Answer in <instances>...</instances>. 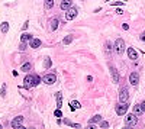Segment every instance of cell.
Listing matches in <instances>:
<instances>
[{"instance_id": "6da1fadb", "label": "cell", "mask_w": 145, "mask_h": 129, "mask_svg": "<svg viewBox=\"0 0 145 129\" xmlns=\"http://www.w3.org/2000/svg\"><path fill=\"white\" fill-rule=\"evenodd\" d=\"M23 83H25V87L26 88H29V87H34L36 84H39L41 83V78L38 77V76H26L25 80H23Z\"/></svg>"}, {"instance_id": "7a4b0ae2", "label": "cell", "mask_w": 145, "mask_h": 129, "mask_svg": "<svg viewBox=\"0 0 145 129\" xmlns=\"http://www.w3.org/2000/svg\"><path fill=\"white\" fill-rule=\"evenodd\" d=\"M137 115L135 113H131V115H126V118H125V125L126 126H135L137 125Z\"/></svg>"}, {"instance_id": "3957f363", "label": "cell", "mask_w": 145, "mask_h": 129, "mask_svg": "<svg viewBox=\"0 0 145 129\" xmlns=\"http://www.w3.org/2000/svg\"><path fill=\"white\" fill-rule=\"evenodd\" d=\"M115 49H116V52L119 54V55H122L123 54V51H125V41L123 39H116V42H115Z\"/></svg>"}, {"instance_id": "277c9868", "label": "cell", "mask_w": 145, "mask_h": 129, "mask_svg": "<svg viewBox=\"0 0 145 129\" xmlns=\"http://www.w3.org/2000/svg\"><path fill=\"white\" fill-rule=\"evenodd\" d=\"M128 107H129L128 102H125V103H122V102H120V103L116 106V113H118L119 116H123V115L126 113V110H128Z\"/></svg>"}, {"instance_id": "5b68a950", "label": "cell", "mask_w": 145, "mask_h": 129, "mask_svg": "<svg viewBox=\"0 0 145 129\" xmlns=\"http://www.w3.org/2000/svg\"><path fill=\"white\" fill-rule=\"evenodd\" d=\"M42 80H44L45 84H49V86H51V84H54V83L57 81V76H55V74H47V76H44Z\"/></svg>"}, {"instance_id": "8992f818", "label": "cell", "mask_w": 145, "mask_h": 129, "mask_svg": "<svg viewBox=\"0 0 145 129\" xmlns=\"http://www.w3.org/2000/svg\"><path fill=\"white\" fill-rule=\"evenodd\" d=\"M22 121H23V118H22V116L15 118V119L12 121V128H15V129H23V126H22Z\"/></svg>"}, {"instance_id": "52a82bcc", "label": "cell", "mask_w": 145, "mask_h": 129, "mask_svg": "<svg viewBox=\"0 0 145 129\" xmlns=\"http://www.w3.org/2000/svg\"><path fill=\"white\" fill-rule=\"evenodd\" d=\"M129 100V93L126 88H122L119 91V102H122V103H125V102H128Z\"/></svg>"}, {"instance_id": "ba28073f", "label": "cell", "mask_w": 145, "mask_h": 129, "mask_svg": "<svg viewBox=\"0 0 145 129\" xmlns=\"http://www.w3.org/2000/svg\"><path fill=\"white\" fill-rule=\"evenodd\" d=\"M129 83L132 84V86H138V83H139V76H138V73H131V76H129Z\"/></svg>"}, {"instance_id": "9c48e42d", "label": "cell", "mask_w": 145, "mask_h": 129, "mask_svg": "<svg viewBox=\"0 0 145 129\" xmlns=\"http://www.w3.org/2000/svg\"><path fill=\"white\" fill-rule=\"evenodd\" d=\"M76 16H77V9L76 7H70L68 10H67V13H65L67 20H73Z\"/></svg>"}, {"instance_id": "30bf717a", "label": "cell", "mask_w": 145, "mask_h": 129, "mask_svg": "<svg viewBox=\"0 0 145 129\" xmlns=\"http://www.w3.org/2000/svg\"><path fill=\"white\" fill-rule=\"evenodd\" d=\"M110 73H112V77H113V83H119V73L115 65H110Z\"/></svg>"}, {"instance_id": "8fae6325", "label": "cell", "mask_w": 145, "mask_h": 129, "mask_svg": "<svg viewBox=\"0 0 145 129\" xmlns=\"http://www.w3.org/2000/svg\"><path fill=\"white\" fill-rule=\"evenodd\" d=\"M71 3H73V0H62L61 1V9L62 10H68L71 7Z\"/></svg>"}, {"instance_id": "7c38bea8", "label": "cell", "mask_w": 145, "mask_h": 129, "mask_svg": "<svg viewBox=\"0 0 145 129\" xmlns=\"http://www.w3.org/2000/svg\"><path fill=\"white\" fill-rule=\"evenodd\" d=\"M128 55L131 60H138V52L134 48H128Z\"/></svg>"}, {"instance_id": "4fadbf2b", "label": "cell", "mask_w": 145, "mask_h": 129, "mask_svg": "<svg viewBox=\"0 0 145 129\" xmlns=\"http://www.w3.org/2000/svg\"><path fill=\"white\" fill-rule=\"evenodd\" d=\"M134 113H135L137 116L142 115V113H144V109H142V106H141V104H135V106H134Z\"/></svg>"}, {"instance_id": "5bb4252c", "label": "cell", "mask_w": 145, "mask_h": 129, "mask_svg": "<svg viewBox=\"0 0 145 129\" xmlns=\"http://www.w3.org/2000/svg\"><path fill=\"white\" fill-rule=\"evenodd\" d=\"M57 28H58V19H55V17H54L51 22H49V29H51V31H55Z\"/></svg>"}, {"instance_id": "9a60e30c", "label": "cell", "mask_w": 145, "mask_h": 129, "mask_svg": "<svg viewBox=\"0 0 145 129\" xmlns=\"http://www.w3.org/2000/svg\"><path fill=\"white\" fill-rule=\"evenodd\" d=\"M73 39H74V36H73V35H68V36H65V38L62 39V43H64V45H68V43L73 42Z\"/></svg>"}, {"instance_id": "2e32d148", "label": "cell", "mask_w": 145, "mask_h": 129, "mask_svg": "<svg viewBox=\"0 0 145 129\" xmlns=\"http://www.w3.org/2000/svg\"><path fill=\"white\" fill-rule=\"evenodd\" d=\"M41 46V39H32L31 41V48H38Z\"/></svg>"}, {"instance_id": "e0dca14e", "label": "cell", "mask_w": 145, "mask_h": 129, "mask_svg": "<svg viewBox=\"0 0 145 129\" xmlns=\"http://www.w3.org/2000/svg\"><path fill=\"white\" fill-rule=\"evenodd\" d=\"M20 41H25V42H28V41H32V35L23 34L22 36H20Z\"/></svg>"}, {"instance_id": "ac0fdd59", "label": "cell", "mask_w": 145, "mask_h": 129, "mask_svg": "<svg viewBox=\"0 0 145 129\" xmlns=\"http://www.w3.org/2000/svg\"><path fill=\"white\" fill-rule=\"evenodd\" d=\"M96 122H102V116L100 115H94L93 118L90 119V123H96Z\"/></svg>"}, {"instance_id": "d6986e66", "label": "cell", "mask_w": 145, "mask_h": 129, "mask_svg": "<svg viewBox=\"0 0 145 129\" xmlns=\"http://www.w3.org/2000/svg\"><path fill=\"white\" fill-rule=\"evenodd\" d=\"M0 29H1V32H3V34H6V32L9 31V23H7V22H3L1 26H0Z\"/></svg>"}, {"instance_id": "ffe728a7", "label": "cell", "mask_w": 145, "mask_h": 129, "mask_svg": "<svg viewBox=\"0 0 145 129\" xmlns=\"http://www.w3.org/2000/svg\"><path fill=\"white\" fill-rule=\"evenodd\" d=\"M31 68H32V65H31V64L28 62V64H23L20 70H22V71H25V73H28V71H31Z\"/></svg>"}, {"instance_id": "44dd1931", "label": "cell", "mask_w": 145, "mask_h": 129, "mask_svg": "<svg viewBox=\"0 0 145 129\" xmlns=\"http://www.w3.org/2000/svg\"><path fill=\"white\" fill-rule=\"evenodd\" d=\"M62 106V100H61V93H57V107L60 109Z\"/></svg>"}, {"instance_id": "7402d4cb", "label": "cell", "mask_w": 145, "mask_h": 129, "mask_svg": "<svg viewBox=\"0 0 145 129\" xmlns=\"http://www.w3.org/2000/svg\"><path fill=\"white\" fill-rule=\"evenodd\" d=\"M70 106H71V110H74V109H80V107H81L78 102H71V103H70Z\"/></svg>"}, {"instance_id": "603a6c76", "label": "cell", "mask_w": 145, "mask_h": 129, "mask_svg": "<svg viewBox=\"0 0 145 129\" xmlns=\"http://www.w3.org/2000/svg\"><path fill=\"white\" fill-rule=\"evenodd\" d=\"M54 6V0H45V9H51Z\"/></svg>"}, {"instance_id": "cb8c5ba5", "label": "cell", "mask_w": 145, "mask_h": 129, "mask_svg": "<svg viewBox=\"0 0 145 129\" xmlns=\"http://www.w3.org/2000/svg\"><path fill=\"white\" fill-rule=\"evenodd\" d=\"M44 65H45V68H49L51 67V58H45V62H44Z\"/></svg>"}, {"instance_id": "d4e9b609", "label": "cell", "mask_w": 145, "mask_h": 129, "mask_svg": "<svg viewBox=\"0 0 145 129\" xmlns=\"http://www.w3.org/2000/svg\"><path fill=\"white\" fill-rule=\"evenodd\" d=\"M104 49H106V52H109V49H112V45L109 42H106L104 43Z\"/></svg>"}, {"instance_id": "484cf974", "label": "cell", "mask_w": 145, "mask_h": 129, "mask_svg": "<svg viewBox=\"0 0 145 129\" xmlns=\"http://www.w3.org/2000/svg\"><path fill=\"white\" fill-rule=\"evenodd\" d=\"M107 126H109V123H107L106 121H102V122H100V128H107Z\"/></svg>"}, {"instance_id": "4316f807", "label": "cell", "mask_w": 145, "mask_h": 129, "mask_svg": "<svg viewBox=\"0 0 145 129\" xmlns=\"http://www.w3.org/2000/svg\"><path fill=\"white\" fill-rule=\"evenodd\" d=\"M19 48H20L22 51H23V49H26V42H25V41H22V42H20V46H19Z\"/></svg>"}, {"instance_id": "83f0119b", "label": "cell", "mask_w": 145, "mask_h": 129, "mask_svg": "<svg viewBox=\"0 0 145 129\" xmlns=\"http://www.w3.org/2000/svg\"><path fill=\"white\" fill-rule=\"evenodd\" d=\"M54 115H55L57 118H61V116H62V113L60 112V109H58V110H55V113H54Z\"/></svg>"}, {"instance_id": "f1b7e54d", "label": "cell", "mask_w": 145, "mask_h": 129, "mask_svg": "<svg viewBox=\"0 0 145 129\" xmlns=\"http://www.w3.org/2000/svg\"><path fill=\"white\" fill-rule=\"evenodd\" d=\"M1 96H3V97L6 96V86H3V87H1Z\"/></svg>"}, {"instance_id": "f546056e", "label": "cell", "mask_w": 145, "mask_h": 129, "mask_svg": "<svg viewBox=\"0 0 145 129\" xmlns=\"http://www.w3.org/2000/svg\"><path fill=\"white\" fill-rule=\"evenodd\" d=\"M28 26H29V22H25V25H23V31L28 29Z\"/></svg>"}, {"instance_id": "4dcf8cb0", "label": "cell", "mask_w": 145, "mask_h": 129, "mask_svg": "<svg viewBox=\"0 0 145 129\" xmlns=\"http://www.w3.org/2000/svg\"><path fill=\"white\" fill-rule=\"evenodd\" d=\"M122 28H123V29H125V31H128V29H129V26L126 25V23H123V25H122Z\"/></svg>"}, {"instance_id": "1f68e13d", "label": "cell", "mask_w": 145, "mask_h": 129, "mask_svg": "<svg viewBox=\"0 0 145 129\" xmlns=\"http://www.w3.org/2000/svg\"><path fill=\"white\" fill-rule=\"evenodd\" d=\"M141 41H144V42H145V32L141 35Z\"/></svg>"}, {"instance_id": "d6a6232c", "label": "cell", "mask_w": 145, "mask_h": 129, "mask_svg": "<svg viewBox=\"0 0 145 129\" xmlns=\"http://www.w3.org/2000/svg\"><path fill=\"white\" fill-rule=\"evenodd\" d=\"M116 13H118V15H122L123 12H122V9H118V10H116Z\"/></svg>"}, {"instance_id": "836d02e7", "label": "cell", "mask_w": 145, "mask_h": 129, "mask_svg": "<svg viewBox=\"0 0 145 129\" xmlns=\"http://www.w3.org/2000/svg\"><path fill=\"white\" fill-rule=\"evenodd\" d=\"M141 106H142V109H144V112H145V102H142V103H141Z\"/></svg>"}, {"instance_id": "e575fe53", "label": "cell", "mask_w": 145, "mask_h": 129, "mask_svg": "<svg viewBox=\"0 0 145 129\" xmlns=\"http://www.w3.org/2000/svg\"><path fill=\"white\" fill-rule=\"evenodd\" d=\"M0 129H1V125H0Z\"/></svg>"}]
</instances>
